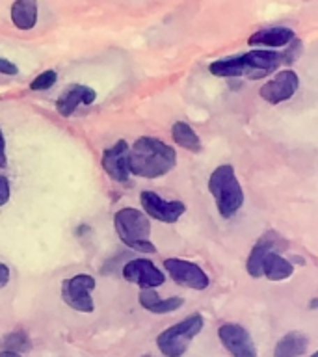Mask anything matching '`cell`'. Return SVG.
I'll return each instance as SVG.
<instances>
[{
    "label": "cell",
    "instance_id": "6da1fadb",
    "mask_svg": "<svg viewBox=\"0 0 318 357\" xmlns=\"http://www.w3.org/2000/svg\"><path fill=\"white\" fill-rule=\"evenodd\" d=\"M177 164V153L162 139L142 136L128 147L130 175L142 178H158L172 172Z\"/></svg>",
    "mask_w": 318,
    "mask_h": 357
},
{
    "label": "cell",
    "instance_id": "7a4b0ae2",
    "mask_svg": "<svg viewBox=\"0 0 318 357\" xmlns=\"http://www.w3.org/2000/svg\"><path fill=\"white\" fill-rule=\"evenodd\" d=\"M283 61L281 52H273V50L268 49H253L250 52H244V54L229 56L223 60L212 61L209 66V71L214 77L220 78L248 77L250 80H257V78H264L270 73L278 71Z\"/></svg>",
    "mask_w": 318,
    "mask_h": 357
},
{
    "label": "cell",
    "instance_id": "3957f363",
    "mask_svg": "<svg viewBox=\"0 0 318 357\" xmlns=\"http://www.w3.org/2000/svg\"><path fill=\"white\" fill-rule=\"evenodd\" d=\"M114 227L123 244L139 253H155L156 245L151 242V218L144 211L125 206L114 214Z\"/></svg>",
    "mask_w": 318,
    "mask_h": 357
},
{
    "label": "cell",
    "instance_id": "277c9868",
    "mask_svg": "<svg viewBox=\"0 0 318 357\" xmlns=\"http://www.w3.org/2000/svg\"><path fill=\"white\" fill-rule=\"evenodd\" d=\"M209 192L216 201L220 216L229 220L244 205V190L240 186L234 167L231 164L218 166L209 177Z\"/></svg>",
    "mask_w": 318,
    "mask_h": 357
},
{
    "label": "cell",
    "instance_id": "5b68a950",
    "mask_svg": "<svg viewBox=\"0 0 318 357\" xmlns=\"http://www.w3.org/2000/svg\"><path fill=\"white\" fill-rule=\"evenodd\" d=\"M203 326H205L203 317L199 312H194L181 322L173 324L172 328L164 329L156 337V346L166 357H183L192 339L203 331Z\"/></svg>",
    "mask_w": 318,
    "mask_h": 357
},
{
    "label": "cell",
    "instance_id": "8992f818",
    "mask_svg": "<svg viewBox=\"0 0 318 357\" xmlns=\"http://www.w3.org/2000/svg\"><path fill=\"white\" fill-rule=\"evenodd\" d=\"M97 283L89 273H77L61 281V300L78 312H93L95 303L91 292Z\"/></svg>",
    "mask_w": 318,
    "mask_h": 357
},
{
    "label": "cell",
    "instance_id": "52a82bcc",
    "mask_svg": "<svg viewBox=\"0 0 318 357\" xmlns=\"http://www.w3.org/2000/svg\"><path fill=\"white\" fill-rule=\"evenodd\" d=\"M139 203L147 218H153L162 223L179 222V218L186 212V205L183 201H167L151 190H144L139 194Z\"/></svg>",
    "mask_w": 318,
    "mask_h": 357
},
{
    "label": "cell",
    "instance_id": "ba28073f",
    "mask_svg": "<svg viewBox=\"0 0 318 357\" xmlns=\"http://www.w3.org/2000/svg\"><path fill=\"white\" fill-rule=\"evenodd\" d=\"M164 268L175 283L186 289L205 290L211 284V279L205 270L195 262L184 261V259H166Z\"/></svg>",
    "mask_w": 318,
    "mask_h": 357
},
{
    "label": "cell",
    "instance_id": "9c48e42d",
    "mask_svg": "<svg viewBox=\"0 0 318 357\" xmlns=\"http://www.w3.org/2000/svg\"><path fill=\"white\" fill-rule=\"evenodd\" d=\"M121 273L125 281L136 284L142 290L158 289L166 281L164 272L149 259H132V261H128L123 266Z\"/></svg>",
    "mask_w": 318,
    "mask_h": 357
},
{
    "label": "cell",
    "instance_id": "30bf717a",
    "mask_svg": "<svg viewBox=\"0 0 318 357\" xmlns=\"http://www.w3.org/2000/svg\"><path fill=\"white\" fill-rule=\"evenodd\" d=\"M218 337L222 340L223 348L233 357H257L255 342L244 326L234 322L223 324L218 329Z\"/></svg>",
    "mask_w": 318,
    "mask_h": 357
},
{
    "label": "cell",
    "instance_id": "8fae6325",
    "mask_svg": "<svg viewBox=\"0 0 318 357\" xmlns=\"http://www.w3.org/2000/svg\"><path fill=\"white\" fill-rule=\"evenodd\" d=\"M289 248V242L278 233V231H266L259 236V240L255 242V245L251 248V253L245 261V270L250 273L251 278H262V259L266 253H281Z\"/></svg>",
    "mask_w": 318,
    "mask_h": 357
},
{
    "label": "cell",
    "instance_id": "7c38bea8",
    "mask_svg": "<svg viewBox=\"0 0 318 357\" xmlns=\"http://www.w3.org/2000/svg\"><path fill=\"white\" fill-rule=\"evenodd\" d=\"M300 88V78L292 69H285V71L275 73V77L272 80H268L261 89L259 95L262 99L270 102V105H279L285 100L292 99Z\"/></svg>",
    "mask_w": 318,
    "mask_h": 357
},
{
    "label": "cell",
    "instance_id": "4fadbf2b",
    "mask_svg": "<svg viewBox=\"0 0 318 357\" xmlns=\"http://www.w3.org/2000/svg\"><path fill=\"white\" fill-rule=\"evenodd\" d=\"M103 169L112 181L116 183H127L130 177L128 169V144L125 139H117L116 144L105 149L103 153Z\"/></svg>",
    "mask_w": 318,
    "mask_h": 357
},
{
    "label": "cell",
    "instance_id": "5bb4252c",
    "mask_svg": "<svg viewBox=\"0 0 318 357\" xmlns=\"http://www.w3.org/2000/svg\"><path fill=\"white\" fill-rule=\"evenodd\" d=\"M95 99H97V91L93 88L84 86V84H71L56 100V110L60 116L69 117L75 114L78 106L93 105Z\"/></svg>",
    "mask_w": 318,
    "mask_h": 357
},
{
    "label": "cell",
    "instance_id": "9a60e30c",
    "mask_svg": "<svg viewBox=\"0 0 318 357\" xmlns=\"http://www.w3.org/2000/svg\"><path fill=\"white\" fill-rule=\"evenodd\" d=\"M294 39L296 33L292 28L273 26L257 30L255 33H251L250 39H248V45H251V47H266V49H279V47H287Z\"/></svg>",
    "mask_w": 318,
    "mask_h": 357
},
{
    "label": "cell",
    "instance_id": "2e32d148",
    "mask_svg": "<svg viewBox=\"0 0 318 357\" xmlns=\"http://www.w3.org/2000/svg\"><path fill=\"white\" fill-rule=\"evenodd\" d=\"M138 301L139 305L147 309L153 314H167V312H173L181 309L184 305L183 298H179V296H173V298H160V296L156 294L155 289H147L142 290L138 294Z\"/></svg>",
    "mask_w": 318,
    "mask_h": 357
},
{
    "label": "cell",
    "instance_id": "e0dca14e",
    "mask_svg": "<svg viewBox=\"0 0 318 357\" xmlns=\"http://www.w3.org/2000/svg\"><path fill=\"white\" fill-rule=\"evenodd\" d=\"M262 270V278H266L268 281H273V283H278V281H285V279L292 278V273H294V264L289 261V259H285L281 253H266L264 259H262L261 264Z\"/></svg>",
    "mask_w": 318,
    "mask_h": 357
},
{
    "label": "cell",
    "instance_id": "ac0fdd59",
    "mask_svg": "<svg viewBox=\"0 0 318 357\" xmlns=\"http://www.w3.org/2000/svg\"><path fill=\"white\" fill-rule=\"evenodd\" d=\"M309 348V337L301 331H290L283 335L275 344L273 357H300Z\"/></svg>",
    "mask_w": 318,
    "mask_h": 357
},
{
    "label": "cell",
    "instance_id": "d6986e66",
    "mask_svg": "<svg viewBox=\"0 0 318 357\" xmlns=\"http://www.w3.org/2000/svg\"><path fill=\"white\" fill-rule=\"evenodd\" d=\"M10 13L11 22L19 30H32L38 22V0H15Z\"/></svg>",
    "mask_w": 318,
    "mask_h": 357
},
{
    "label": "cell",
    "instance_id": "ffe728a7",
    "mask_svg": "<svg viewBox=\"0 0 318 357\" xmlns=\"http://www.w3.org/2000/svg\"><path fill=\"white\" fill-rule=\"evenodd\" d=\"M172 138L173 142L183 147V149L190 151V153H199L201 151V139L195 134V130L190 127L188 123L177 121L172 127Z\"/></svg>",
    "mask_w": 318,
    "mask_h": 357
},
{
    "label": "cell",
    "instance_id": "44dd1931",
    "mask_svg": "<svg viewBox=\"0 0 318 357\" xmlns=\"http://www.w3.org/2000/svg\"><path fill=\"white\" fill-rule=\"evenodd\" d=\"M2 344L6 346V350L17 351V354L30 350V340H28L26 333H22V331H15V333H10L8 337H4Z\"/></svg>",
    "mask_w": 318,
    "mask_h": 357
},
{
    "label": "cell",
    "instance_id": "7402d4cb",
    "mask_svg": "<svg viewBox=\"0 0 318 357\" xmlns=\"http://www.w3.org/2000/svg\"><path fill=\"white\" fill-rule=\"evenodd\" d=\"M56 82H58V73L54 69H47L30 82V89L32 91H45V89L52 88Z\"/></svg>",
    "mask_w": 318,
    "mask_h": 357
},
{
    "label": "cell",
    "instance_id": "603a6c76",
    "mask_svg": "<svg viewBox=\"0 0 318 357\" xmlns=\"http://www.w3.org/2000/svg\"><path fill=\"white\" fill-rule=\"evenodd\" d=\"M10 181L4 175H0V206H4L10 201Z\"/></svg>",
    "mask_w": 318,
    "mask_h": 357
},
{
    "label": "cell",
    "instance_id": "cb8c5ba5",
    "mask_svg": "<svg viewBox=\"0 0 318 357\" xmlns=\"http://www.w3.org/2000/svg\"><path fill=\"white\" fill-rule=\"evenodd\" d=\"M19 73V67L13 63V61L6 60V58H0V75H6V77H15Z\"/></svg>",
    "mask_w": 318,
    "mask_h": 357
},
{
    "label": "cell",
    "instance_id": "d4e9b609",
    "mask_svg": "<svg viewBox=\"0 0 318 357\" xmlns=\"http://www.w3.org/2000/svg\"><path fill=\"white\" fill-rule=\"evenodd\" d=\"M10 283V268L4 262H0V290Z\"/></svg>",
    "mask_w": 318,
    "mask_h": 357
},
{
    "label": "cell",
    "instance_id": "484cf974",
    "mask_svg": "<svg viewBox=\"0 0 318 357\" xmlns=\"http://www.w3.org/2000/svg\"><path fill=\"white\" fill-rule=\"evenodd\" d=\"M8 166V155H6V139L4 134L0 130V169H4Z\"/></svg>",
    "mask_w": 318,
    "mask_h": 357
},
{
    "label": "cell",
    "instance_id": "4316f807",
    "mask_svg": "<svg viewBox=\"0 0 318 357\" xmlns=\"http://www.w3.org/2000/svg\"><path fill=\"white\" fill-rule=\"evenodd\" d=\"M0 357H22V354H17V351H10V350H2L0 351Z\"/></svg>",
    "mask_w": 318,
    "mask_h": 357
},
{
    "label": "cell",
    "instance_id": "83f0119b",
    "mask_svg": "<svg viewBox=\"0 0 318 357\" xmlns=\"http://www.w3.org/2000/svg\"><path fill=\"white\" fill-rule=\"evenodd\" d=\"M311 357H318V354H312V356Z\"/></svg>",
    "mask_w": 318,
    "mask_h": 357
},
{
    "label": "cell",
    "instance_id": "f1b7e54d",
    "mask_svg": "<svg viewBox=\"0 0 318 357\" xmlns=\"http://www.w3.org/2000/svg\"><path fill=\"white\" fill-rule=\"evenodd\" d=\"M142 357H153V356H142Z\"/></svg>",
    "mask_w": 318,
    "mask_h": 357
}]
</instances>
